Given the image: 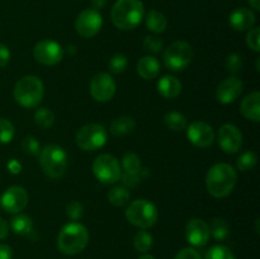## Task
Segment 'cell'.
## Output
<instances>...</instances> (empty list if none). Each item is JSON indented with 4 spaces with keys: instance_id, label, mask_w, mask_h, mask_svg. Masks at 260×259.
Listing matches in <instances>:
<instances>
[{
    "instance_id": "obj_19",
    "label": "cell",
    "mask_w": 260,
    "mask_h": 259,
    "mask_svg": "<svg viewBox=\"0 0 260 259\" xmlns=\"http://www.w3.org/2000/svg\"><path fill=\"white\" fill-rule=\"evenodd\" d=\"M240 112L249 121H260V93L258 90L251 91L241 101Z\"/></svg>"
},
{
    "instance_id": "obj_16",
    "label": "cell",
    "mask_w": 260,
    "mask_h": 259,
    "mask_svg": "<svg viewBox=\"0 0 260 259\" xmlns=\"http://www.w3.org/2000/svg\"><path fill=\"white\" fill-rule=\"evenodd\" d=\"M210 226L202 218H190L185 225V239L196 248H202L210 240Z\"/></svg>"
},
{
    "instance_id": "obj_10",
    "label": "cell",
    "mask_w": 260,
    "mask_h": 259,
    "mask_svg": "<svg viewBox=\"0 0 260 259\" xmlns=\"http://www.w3.org/2000/svg\"><path fill=\"white\" fill-rule=\"evenodd\" d=\"M63 48L53 40H42L33 47V57L37 62L45 66H53L63 58Z\"/></svg>"
},
{
    "instance_id": "obj_14",
    "label": "cell",
    "mask_w": 260,
    "mask_h": 259,
    "mask_svg": "<svg viewBox=\"0 0 260 259\" xmlns=\"http://www.w3.org/2000/svg\"><path fill=\"white\" fill-rule=\"evenodd\" d=\"M217 141L226 154H236L243 146V134L235 124L225 123L218 130Z\"/></svg>"
},
{
    "instance_id": "obj_21",
    "label": "cell",
    "mask_w": 260,
    "mask_h": 259,
    "mask_svg": "<svg viewBox=\"0 0 260 259\" xmlns=\"http://www.w3.org/2000/svg\"><path fill=\"white\" fill-rule=\"evenodd\" d=\"M160 62L155 56H142L137 61V73L145 80H151L155 79L160 74Z\"/></svg>"
},
{
    "instance_id": "obj_17",
    "label": "cell",
    "mask_w": 260,
    "mask_h": 259,
    "mask_svg": "<svg viewBox=\"0 0 260 259\" xmlns=\"http://www.w3.org/2000/svg\"><path fill=\"white\" fill-rule=\"evenodd\" d=\"M244 90V83L238 76H229L218 84L216 89V99L221 104H230L241 95Z\"/></svg>"
},
{
    "instance_id": "obj_5",
    "label": "cell",
    "mask_w": 260,
    "mask_h": 259,
    "mask_svg": "<svg viewBox=\"0 0 260 259\" xmlns=\"http://www.w3.org/2000/svg\"><path fill=\"white\" fill-rule=\"evenodd\" d=\"M124 216L131 225L146 230L156 223L159 212H157L156 206L151 201L139 198V200L132 201L127 206Z\"/></svg>"
},
{
    "instance_id": "obj_35",
    "label": "cell",
    "mask_w": 260,
    "mask_h": 259,
    "mask_svg": "<svg viewBox=\"0 0 260 259\" xmlns=\"http://www.w3.org/2000/svg\"><path fill=\"white\" fill-rule=\"evenodd\" d=\"M142 47L150 53H159L164 48V42L156 36H146L142 41Z\"/></svg>"
},
{
    "instance_id": "obj_45",
    "label": "cell",
    "mask_w": 260,
    "mask_h": 259,
    "mask_svg": "<svg viewBox=\"0 0 260 259\" xmlns=\"http://www.w3.org/2000/svg\"><path fill=\"white\" fill-rule=\"evenodd\" d=\"M107 0H91V5H93L94 10H99L102 8L106 7Z\"/></svg>"
},
{
    "instance_id": "obj_6",
    "label": "cell",
    "mask_w": 260,
    "mask_h": 259,
    "mask_svg": "<svg viewBox=\"0 0 260 259\" xmlns=\"http://www.w3.org/2000/svg\"><path fill=\"white\" fill-rule=\"evenodd\" d=\"M40 165L51 179H58L66 173L68 154L58 145H47L40 151Z\"/></svg>"
},
{
    "instance_id": "obj_4",
    "label": "cell",
    "mask_w": 260,
    "mask_h": 259,
    "mask_svg": "<svg viewBox=\"0 0 260 259\" xmlns=\"http://www.w3.org/2000/svg\"><path fill=\"white\" fill-rule=\"evenodd\" d=\"M45 95L42 80L36 75H25L15 83L13 96L23 108H37Z\"/></svg>"
},
{
    "instance_id": "obj_39",
    "label": "cell",
    "mask_w": 260,
    "mask_h": 259,
    "mask_svg": "<svg viewBox=\"0 0 260 259\" xmlns=\"http://www.w3.org/2000/svg\"><path fill=\"white\" fill-rule=\"evenodd\" d=\"M246 43H248L249 47L251 48L255 52L260 51V28L259 27H253L251 29H249L248 35H246Z\"/></svg>"
},
{
    "instance_id": "obj_22",
    "label": "cell",
    "mask_w": 260,
    "mask_h": 259,
    "mask_svg": "<svg viewBox=\"0 0 260 259\" xmlns=\"http://www.w3.org/2000/svg\"><path fill=\"white\" fill-rule=\"evenodd\" d=\"M135 128H136V122H135V119L132 117L119 116L111 122L109 132L113 136L121 137L132 134L135 131Z\"/></svg>"
},
{
    "instance_id": "obj_24",
    "label": "cell",
    "mask_w": 260,
    "mask_h": 259,
    "mask_svg": "<svg viewBox=\"0 0 260 259\" xmlns=\"http://www.w3.org/2000/svg\"><path fill=\"white\" fill-rule=\"evenodd\" d=\"M122 173L129 175H140L144 173V168H142L141 159L137 154L135 152H127L122 157V164H121Z\"/></svg>"
},
{
    "instance_id": "obj_20",
    "label": "cell",
    "mask_w": 260,
    "mask_h": 259,
    "mask_svg": "<svg viewBox=\"0 0 260 259\" xmlns=\"http://www.w3.org/2000/svg\"><path fill=\"white\" fill-rule=\"evenodd\" d=\"M182 83L173 75H165L157 81V91L165 99H175L182 93Z\"/></svg>"
},
{
    "instance_id": "obj_1",
    "label": "cell",
    "mask_w": 260,
    "mask_h": 259,
    "mask_svg": "<svg viewBox=\"0 0 260 259\" xmlns=\"http://www.w3.org/2000/svg\"><path fill=\"white\" fill-rule=\"evenodd\" d=\"M238 183L235 168L226 163H218L210 168L206 175V188L215 198H225L233 193Z\"/></svg>"
},
{
    "instance_id": "obj_8",
    "label": "cell",
    "mask_w": 260,
    "mask_h": 259,
    "mask_svg": "<svg viewBox=\"0 0 260 259\" xmlns=\"http://www.w3.org/2000/svg\"><path fill=\"white\" fill-rule=\"evenodd\" d=\"M107 130L98 123H89L76 132V145L84 151H95L107 144Z\"/></svg>"
},
{
    "instance_id": "obj_38",
    "label": "cell",
    "mask_w": 260,
    "mask_h": 259,
    "mask_svg": "<svg viewBox=\"0 0 260 259\" xmlns=\"http://www.w3.org/2000/svg\"><path fill=\"white\" fill-rule=\"evenodd\" d=\"M84 215V207L79 201H71L68 206H66V216L70 220L78 221L83 217Z\"/></svg>"
},
{
    "instance_id": "obj_30",
    "label": "cell",
    "mask_w": 260,
    "mask_h": 259,
    "mask_svg": "<svg viewBox=\"0 0 260 259\" xmlns=\"http://www.w3.org/2000/svg\"><path fill=\"white\" fill-rule=\"evenodd\" d=\"M35 122L38 127L43 130L51 128L55 123V114L48 108H38L35 112Z\"/></svg>"
},
{
    "instance_id": "obj_26",
    "label": "cell",
    "mask_w": 260,
    "mask_h": 259,
    "mask_svg": "<svg viewBox=\"0 0 260 259\" xmlns=\"http://www.w3.org/2000/svg\"><path fill=\"white\" fill-rule=\"evenodd\" d=\"M164 123L168 128L172 130V131L174 132L183 131V130L187 128L188 126V122H187V118H185V116L182 113V112H178V111L168 112L164 117Z\"/></svg>"
},
{
    "instance_id": "obj_44",
    "label": "cell",
    "mask_w": 260,
    "mask_h": 259,
    "mask_svg": "<svg viewBox=\"0 0 260 259\" xmlns=\"http://www.w3.org/2000/svg\"><path fill=\"white\" fill-rule=\"evenodd\" d=\"M9 234V226H8L7 221L3 217H0V240H4Z\"/></svg>"
},
{
    "instance_id": "obj_34",
    "label": "cell",
    "mask_w": 260,
    "mask_h": 259,
    "mask_svg": "<svg viewBox=\"0 0 260 259\" xmlns=\"http://www.w3.org/2000/svg\"><path fill=\"white\" fill-rule=\"evenodd\" d=\"M15 130L12 122L7 118H0V144H9L14 139Z\"/></svg>"
},
{
    "instance_id": "obj_29",
    "label": "cell",
    "mask_w": 260,
    "mask_h": 259,
    "mask_svg": "<svg viewBox=\"0 0 260 259\" xmlns=\"http://www.w3.org/2000/svg\"><path fill=\"white\" fill-rule=\"evenodd\" d=\"M108 201L113 206L117 207H123V206L128 205L129 201V192L126 187L123 185H117L113 187L108 192Z\"/></svg>"
},
{
    "instance_id": "obj_15",
    "label": "cell",
    "mask_w": 260,
    "mask_h": 259,
    "mask_svg": "<svg viewBox=\"0 0 260 259\" xmlns=\"http://www.w3.org/2000/svg\"><path fill=\"white\" fill-rule=\"evenodd\" d=\"M187 137L190 144L200 149H207L215 141V132L211 124L205 121H194L187 126Z\"/></svg>"
},
{
    "instance_id": "obj_37",
    "label": "cell",
    "mask_w": 260,
    "mask_h": 259,
    "mask_svg": "<svg viewBox=\"0 0 260 259\" xmlns=\"http://www.w3.org/2000/svg\"><path fill=\"white\" fill-rule=\"evenodd\" d=\"M22 150L24 154L38 155L41 151V145L35 136H25L22 141Z\"/></svg>"
},
{
    "instance_id": "obj_7",
    "label": "cell",
    "mask_w": 260,
    "mask_h": 259,
    "mask_svg": "<svg viewBox=\"0 0 260 259\" xmlns=\"http://www.w3.org/2000/svg\"><path fill=\"white\" fill-rule=\"evenodd\" d=\"M193 58V48L185 41H175L164 51L162 60L167 69L179 73L187 69Z\"/></svg>"
},
{
    "instance_id": "obj_27",
    "label": "cell",
    "mask_w": 260,
    "mask_h": 259,
    "mask_svg": "<svg viewBox=\"0 0 260 259\" xmlns=\"http://www.w3.org/2000/svg\"><path fill=\"white\" fill-rule=\"evenodd\" d=\"M210 234L217 241H222L228 239L229 233H230V225L228 221L222 217L212 218L210 225Z\"/></svg>"
},
{
    "instance_id": "obj_32",
    "label": "cell",
    "mask_w": 260,
    "mask_h": 259,
    "mask_svg": "<svg viewBox=\"0 0 260 259\" xmlns=\"http://www.w3.org/2000/svg\"><path fill=\"white\" fill-rule=\"evenodd\" d=\"M205 259H236V256L228 246L213 245L207 250Z\"/></svg>"
},
{
    "instance_id": "obj_18",
    "label": "cell",
    "mask_w": 260,
    "mask_h": 259,
    "mask_svg": "<svg viewBox=\"0 0 260 259\" xmlns=\"http://www.w3.org/2000/svg\"><path fill=\"white\" fill-rule=\"evenodd\" d=\"M256 17L253 10L248 8H238L229 17V23L235 30H249L254 27Z\"/></svg>"
},
{
    "instance_id": "obj_42",
    "label": "cell",
    "mask_w": 260,
    "mask_h": 259,
    "mask_svg": "<svg viewBox=\"0 0 260 259\" xmlns=\"http://www.w3.org/2000/svg\"><path fill=\"white\" fill-rule=\"evenodd\" d=\"M23 167L17 159H10L9 163H8V170H9L12 174H19L22 172Z\"/></svg>"
},
{
    "instance_id": "obj_12",
    "label": "cell",
    "mask_w": 260,
    "mask_h": 259,
    "mask_svg": "<svg viewBox=\"0 0 260 259\" xmlns=\"http://www.w3.org/2000/svg\"><path fill=\"white\" fill-rule=\"evenodd\" d=\"M90 95L99 103L109 102L116 94V81L108 73H99L90 80Z\"/></svg>"
},
{
    "instance_id": "obj_28",
    "label": "cell",
    "mask_w": 260,
    "mask_h": 259,
    "mask_svg": "<svg viewBox=\"0 0 260 259\" xmlns=\"http://www.w3.org/2000/svg\"><path fill=\"white\" fill-rule=\"evenodd\" d=\"M152 244H154V238H152V235L149 231L141 229V230L135 234L134 246L140 253H147L152 248Z\"/></svg>"
},
{
    "instance_id": "obj_23",
    "label": "cell",
    "mask_w": 260,
    "mask_h": 259,
    "mask_svg": "<svg viewBox=\"0 0 260 259\" xmlns=\"http://www.w3.org/2000/svg\"><path fill=\"white\" fill-rule=\"evenodd\" d=\"M146 28L150 32L155 33V35H159L162 33L168 27V19L159 10H150L146 15Z\"/></svg>"
},
{
    "instance_id": "obj_25",
    "label": "cell",
    "mask_w": 260,
    "mask_h": 259,
    "mask_svg": "<svg viewBox=\"0 0 260 259\" xmlns=\"http://www.w3.org/2000/svg\"><path fill=\"white\" fill-rule=\"evenodd\" d=\"M10 226H12L13 233L20 236H25L28 235V234L32 233L33 221L28 215L17 213V215L10 220Z\"/></svg>"
},
{
    "instance_id": "obj_41",
    "label": "cell",
    "mask_w": 260,
    "mask_h": 259,
    "mask_svg": "<svg viewBox=\"0 0 260 259\" xmlns=\"http://www.w3.org/2000/svg\"><path fill=\"white\" fill-rule=\"evenodd\" d=\"M10 51L8 46L0 43V68H5L10 61Z\"/></svg>"
},
{
    "instance_id": "obj_43",
    "label": "cell",
    "mask_w": 260,
    "mask_h": 259,
    "mask_svg": "<svg viewBox=\"0 0 260 259\" xmlns=\"http://www.w3.org/2000/svg\"><path fill=\"white\" fill-rule=\"evenodd\" d=\"M13 250L7 244H0V259H12Z\"/></svg>"
},
{
    "instance_id": "obj_40",
    "label": "cell",
    "mask_w": 260,
    "mask_h": 259,
    "mask_svg": "<svg viewBox=\"0 0 260 259\" xmlns=\"http://www.w3.org/2000/svg\"><path fill=\"white\" fill-rule=\"evenodd\" d=\"M174 259H202V256H201L200 251L188 246V248H183L182 250L178 251Z\"/></svg>"
},
{
    "instance_id": "obj_48",
    "label": "cell",
    "mask_w": 260,
    "mask_h": 259,
    "mask_svg": "<svg viewBox=\"0 0 260 259\" xmlns=\"http://www.w3.org/2000/svg\"><path fill=\"white\" fill-rule=\"evenodd\" d=\"M69 48H70V50H69V52H70V55H74V53L76 52V50H74V48H75V46H74V45L69 46Z\"/></svg>"
},
{
    "instance_id": "obj_33",
    "label": "cell",
    "mask_w": 260,
    "mask_h": 259,
    "mask_svg": "<svg viewBox=\"0 0 260 259\" xmlns=\"http://www.w3.org/2000/svg\"><path fill=\"white\" fill-rule=\"evenodd\" d=\"M127 65H128V58L124 53H116L111 57L108 62L109 71L113 74H122L124 70H126Z\"/></svg>"
},
{
    "instance_id": "obj_9",
    "label": "cell",
    "mask_w": 260,
    "mask_h": 259,
    "mask_svg": "<svg viewBox=\"0 0 260 259\" xmlns=\"http://www.w3.org/2000/svg\"><path fill=\"white\" fill-rule=\"evenodd\" d=\"M93 173L103 184H114L121 179L122 169L118 160L111 154H101L94 159Z\"/></svg>"
},
{
    "instance_id": "obj_46",
    "label": "cell",
    "mask_w": 260,
    "mask_h": 259,
    "mask_svg": "<svg viewBox=\"0 0 260 259\" xmlns=\"http://www.w3.org/2000/svg\"><path fill=\"white\" fill-rule=\"evenodd\" d=\"M248 3L250 4V7L253 9L259 10L260 9V0H248Z\"/></svg>"
},
{
    "instance_id": "obj_31",
    "label": "cell",
    "mask_w": 260,
    "mask_h": 259,
    "mask_svg": "<svg viewBox=\"0 0 260 259\" xmlns=\"http://www.w3.org/2000/svg\"><path fill=\"white\" fill-rule=\"evenodd\" d=\"M256 161H258V157H256V154L254 151H245L238 157L236 160V168L240 172H249V170L253 169L256 165Z\"/></svg>"
},
{
    "instance_id": "obj_36",
    "label": "cell",
    "mask_w": 260,
    "mask_h": 259,
    "mask_svg": "<svg viewBox=\"0 0 260 259\" xmlns=\"http://www.w3.org/2000/svg\"><path fill=\"white\" fill-rule=\"evenodd\" d=\"M226 70L234 76L243 70V57L239 53H230L225 61Z\"/></svg>"
},
{
    "instance_id": "obj_3",
    "label": "cell",
    "mask_w": 260,
    "mask_h": 259,
    "mask_svg": "<svg viewBox=\"0 0 260 259\" xmlns=\"http://www.w3.org/2000/svg\"><path fill=\"white\" fill-rule=\"evenodd\" d=\"M89 231L83 223L73 221L62 226L57 236L58 250L66 255H76L88 246Z\"/></svg>"
},
{
    "instance_id": "obj_2",
    "label": "cell",
    "mask_w": 260,
    "mask_h": 259,
    "mask_svg": "<svg viewBox=\"0 0 260 259\" xmlns=\"http://www.w3.org/2000/svg\"><path fill=\"white\" fill-rule=\"evenodd\" d=\"M145 17L141 0H117L111 10V19L118 29L132 30L139 27Z\"/></svg>"
},
{
    "instance_id": "obj_13",
    "label": "cell",
    "mask_w": 260,
    "mask_h": 259,
    "mask_svg": "<svg viewBox=\"0 0 260 259\" xmlns=\"http://www.w3.org/2000/svg\"><path fill=\"white\" fill-rule=\"evenodd\" d=\"M28 192L24 187L20 185H12L7 188L0 198L2 207L9 213H20L28 205Z\"/></svg>"
},
{
    "instance_id": "obj_47",
    "label": "cell",
    "mask_w": 260,
    "mask_h": 259,
    "mask_svg": "<svg viewBox=\"0 0 260 259\" xmlns=\"http://www.w3.org/2000/svg\"><path fill=\"white\" fill-rule=\"evenodd\" d=\"M139 259H155V256L151 255V254L144 253L141 256H139Z\"/></svg>"
},
{
    "instance_id": "obj_11",
    "label": "cell",
    "mask_w": 260,
    "mask_h": 259,
    "mask_svg": "<svg viewBox=\"0 0 260 259\" xmlns=\"http://www.w3.org/2000/svg\"><path fill=\"white\" fill-rule=\"evenodd\" d=\"M103 25V18L98 10L85 9L76 17L75 30L80 37L91 38L98 35Z\"/></svg>"
}]
</instances>
